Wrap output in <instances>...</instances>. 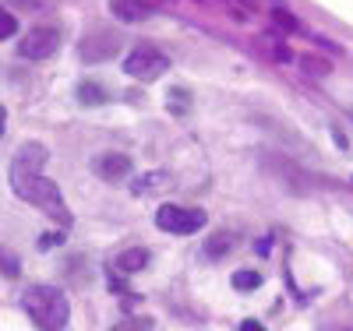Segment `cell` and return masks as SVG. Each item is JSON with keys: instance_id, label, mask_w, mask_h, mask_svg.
<instances>
[{"instance_id": "1", "label": "cell", "mask_w": 353, "mask_h": 331, "mask_svg": "<svg viewBox=\"0 0 353 331\" xmlns=\"http://www.w3.org/2000/svg\"><path fill=\"white\" fill-rule=\"evenodd\" d=\"M46 159H50L46 145H39V141H25V145L18 148V152H14L11 169H8L11 191H14V194H18L25 204L39 208V212H43L46 219H53L57 226L71 229L74 215H71V208H68V201H64L61 187H57L53 180L43 173Z\"/></svg>"}, {"instance_id": "2", "label": "cell", "mask_w": 353, "mask_h": 331, "mask_svg": "<svg viewBox=\"0 0 353 331\" xmlns=\"http://www.w3.org/2000/svg\"><path fill=\"white\" fill-rule=\"evenodd\" d=\"M21 310L28 314V321H32L39 331H64L68 317H71L68 296L57 286H28L21 292Z\"/></svg>"}, {"instance_id": "3", "label": "cell", "mask_w": 353, "mask_h": 331, "mask_svg": "<svg viewBox=\"0 0 353 331\" xmlns=\"http://www.w3.org/2000/svg\"><path fill=\"white\" fill-rule=\"evenodd\" d=\"M124 71H128L131 78H138V81H156L159 74L170 71V60H166L163 50H156V46H149V43H138V46L124 56Z\"/></svg>"}, {"instance_id": "4", "label": "cell", "mask_w": 353, "mask_h": 331, "mask_svg": "<svg viewBox=\"0 0 353 331\" xmlns=\"http://www.w3.org/2000/svg\"><path fill=\"white\" fill-rule=\"evenodd\" d=\"M156 226L163 233H173V236H191V233L205 229V212H198V208H184V204H159Z\"/></svg>"}, {"instance_id": "5", "label": "cell", "mask_w": 353, "mask_h": 331, "mask_svg": "<svg viewBox=\"0 0 353 331\" xmlns=\"http://www.w3.org/2000/svg\"><path fill=\"white\" fill-rule=\"evenodd\" d=\"M121 46H124L121 32H106V28H99V32H92L88 39H81L78 56L85 60V64H103V60H113L117 53H121Z\"/></svg>"}, {"instance_id": "6", "label": "cell", "mask_w": 353, "mask_h": 331, "mask_svg": "<svg viewBox=\"0 0 353 331\" xmlns=\"http://www.w3.org/2000/svg\"><path fill=\"white\" fill-rule=\"evenodd\" d=\"M57 50H61V32H57V28H50V25L25 32V39L18 43V53H21L25 60H46V56H53Z\"/></svg>"}, {"instance_id": "7", "label": "cell", "mask_w": 353, "mask_h": 331, "mask_svg": "<svg viewBox=\"0 0 353 331\" xmlns=\"http://www.w3.org/2000/svg\"><path fill=\"white\" fill-rule=\"evenodd\" d=\"M96 173L103 176V180H110V184H121V180H128L131 176V159L128 156H103V159H96Z\"/></svg>"}, {"instance_id": "8", "label": "cell", "mask_w": 353, "mask_h": 331, "mask_svg": "<svg viewBox=\"0 0 353 331\" xmlns=\"http://www.w3.org/2000/svg\"><path fill=\"white\" fill-rule=\"evenodd\" d=\"M113 14L121 21H141V18H149V4H138V0H113Z\"/></svg>"}, {"instance_id": "9", "label": "cell", "mask_w": 353, "mask_h": 331, "mask_svg": "<svg viewBox=\"0 0 353 331\" xmlns=\"http://www.w3.org/2000/svg\"><path fill=\"white\" fill-rule=\"evenodd\" d=\"M149 264V250H141V247H134V250H124L121 257H117V268H121V272H141V268Z\"/></svg>"}, {"instance_id": "10", "label": "cell", "mask_w": 353, "mask_h": 331, "mask_svg": "<svg viewBox=\"0 0 353 331\" xmlns=\"http://www.w3.org/2000/svg\"><path fill=\"white\" fill-rule=\"evenodd\" d=\"M0 275H8V279H18V275H21L18 257H14L11 250H4V247H0Z\"/></svg>"}, {"instance_id": "11", "label": "cell", "mask_w": 353, "mask_h": 331, "mask_svg": "<svg viewBox=\"0 0 353 331\" xmlns=\"http://www.w3.org/2000/svg\"><path fill=\"white\" fill-rule=\"evenodd\" d=\"M78 99H81V103H103V99H106V92H103V85L81 81V85H78Z\"/></svg>"}, {"instance_id": "12", "label": "cell", "mask_w": 353, "mask_h": 331, "mask_svg": "<svg viewBox=\"0 0 353 331\" xmlns=\"http://www.w3.org/2000/svg\"><path fill=\"white\" fill-rule=\"evenodd\" d=\"M233 286H237L241 292H251L254 286H261V275L258 272H237L233 275Z\"/></svg>"}, {"instance_id": "13", "label": "cell", "mask_w": 353, "mask_h": 331, "mask_svg": "<svg viewBox=\"0 0 353 331\" xmlns=\"http://www.w3.org/2000/svg\"><path fill=\"white\" fill-rule=\"evenodd\" d=\"M14 32H18L14 14H11L8 8H0V39H8V36H14Z\"/></svg>"}, {"instance_id": "14", "label": "cell", "mask_w": 353, "mask_h": 331, "mask_svg": "<svg viewBox=\"0 0 353 331\" xmlns=\"http://www.w3.org/2000/svg\"><path fill=\"white\" fill-rule=\"evenodd\" d=\"M272 18H276L283 28H301V25H297V18H293V14H286L283 8H276V11H272Z\"/></svg>"}, {"instance_id": "15", "label": "cell", "mask_w": 353, "mask_h": 331, "mask_svg": "<svg viewBox=\"0 0 353 331\" xmlns=\"http://www.w3.org/2000/svg\"><path fill=\"white\" fill-rule=\"evenodd\" d=\"M226 244H230V236H216L205 250H209V254H223V250H226Z\"/></svg>"}, {"instance_id": "16", "label": "cell", "mask_w": 353, "mask_h": 331, "mask_svg": "<svg viewBox=\"0 0 353 331\" xmlns=\"http://www.w3.org/2000/svg\"><path fill=\"white\" fill-rule=\"evenodd\" d=\"M188 106V96L184 92H170V109H184Z\"/></svg>"}, {"instance_id": "17", "label": "cell", "mask_w": 353, "mask_h": 331, "mask_svg": "<svg viewBox=\"0 0 353 331\" xmlns=\"http://www.w3.org/2000/svg\"><path fill=\"white\" fill-rule=\"evenodd\" d=\"M110 331H145V328L134 324V321H124V324H117V328H110Z\"/></svg>"}, {"instance_id": "18", "label": "cell", "mask_w": 353, "mask_h": 331, "mask_svg": "<svg viewBox=\"0 0 353 331\" xmlns=\"http://www.w3.org/2000/svg\"><path fill=\"white\" fill-rule=\"evenodd\" d=\"M241 331H261V324H258V321H244Z\"/></svg>"}, {"instance_id": "19", "label": "cell", "mask_w": 353, "mask_h": 331, "mask_svg": "<svg viewBox=\"0 0 353 331\" xmlns=\"http://www.w3.org/2000/svg\"><path fill=\"white\" fill-rule=\"evenodd\" d=\"M4 127H8V109L0 106V134H4Z\"/></svg>"}]
</instances>
